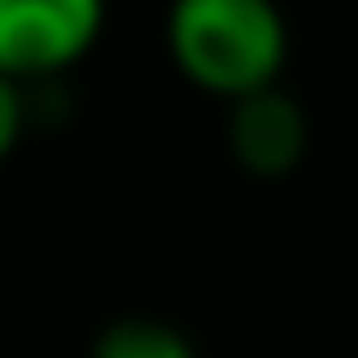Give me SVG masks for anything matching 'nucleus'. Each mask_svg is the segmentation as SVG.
<instances>
[{
    "label": "nucleus",
    "instance_id": "f257e3e1",
    "mask_svg": "<svg viewBox=\"0 0 358 358\" xmlns=\"http://www.w3.org/2000/svg\"><path fill=\"white\" fill-rule=\"evenodd\" d=\"M167 50L201 94L241 103L275 89L289 25L270 0H182L167 15Z\"/></svg>",
    "mask_w": 358,
    "mask_h": 358
},
{
    "label": "nucleus",
    "instance_id": "f03ea898",
    "mask_svg": "<svg viewBox=\"0 0 358 358\" xmlns=\"http://www.w3.org/2000/svg\"><path fill=\"white\" fill-rule=\"evenodd\" d=\"M103 35L99 0H0V79H45L79 64Z\"/></svg>",
    "mask_w": 358,
    "mask_h": 358
},
{
    "label": "nucleus",
    "instance_id": "7ed1b4c3",
    "mask_svg": "<svg viewBox=\"0 0 358 358\" xmlns=\"http://www.w3.org/2000/svg\"><path fill=\"white\" fill-rule=\"evenodd\" d=\"M226 143H231V157L245 172H255V177H285V172H294L304 162L309 118H304V108L289 94L265 89V94H250V99L231 103Z\"/></svg>",
    "mask_w": 358,
    "mask_h": 358
},
{
    "label": "nucleus",
    "instance_id": "20e7f679",
    "mask_svg": "<svg viewBox=\"0 0 358 358\" xmlns=\"http://www.w3.org/2000/svg\"><path fill=\"white\" fill-rule=\"evenodd\" d=\"M89 358H196L192 338L172 324H157V319H118L108 324Z\"/></svg>",
    "mask_w": 358,
    "mask_h": 358
},
{
    "label": "nucleus",
    "instance_id": "39448f33",
    "mask_svg": "<svg viewBox=\"0 0 358 358\" xmlns=\"http://www.w3.org/2000/svg\"><path fill=\"white\" fill-rule=\"evenodd\" d=\"M20 133H25V94H20V84L0 79V162L15 152Z\"/></svg>",
    "mask_w": 358,
    "mask_h": 358
}]
</instances>
